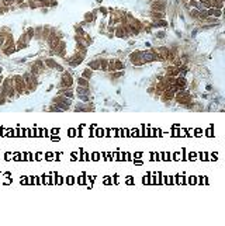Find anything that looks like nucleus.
<instances>
[{"label": "nucleus", "mask_w": 225, "mask_h": 226, "mask_svg": "<svg viewBox=\"0 0 225 226\" xmlns=\"http://www.w3.org/2000/svg\"><path fill=\"white\" fill-rule=\"evenodd\" d=\"M122 76V72L120 70V73H114V75H111V79H117V77H121Z\"/></svg>", "instance_id": "nucleus-32"}, {"label": "nucleus", "mask_w": 225, "mask_h": 226, "mask_svg": "<svg viewBox=\"0 0 225 226\" xmlns=\"http://www.w3.org/2000/svg\"><path fill=\"white\" fill-rule=\"evenodd\" d=\"M1 70H3V67H1V66H0V75H1Z\"/></svg>", "instance_id": "nucleus-36"}, {"label": "nucleus", "mask_w": 225, "mask_h": 226, "mask_svg": "<svg viewBox=\"0 0 225 226\" xmlns=\"http://www.w3.org/2000/svg\"><path fill=\"white\" fill-rule=\"evenodd\" d=\"M174 84L177 86L179 90H184V87H186V79L179 75V76H176V83H174Z\"/></svg>", "instance_id": "nucleus-10"}, {"label": "nucleus", "mask_w": 225, "mask_h": 226, "mask_svg": "<svg viewBox=\"0 0 225 226\" xmlns=\"http://www.w3.org/2000/svg\"><path fill=\"white\" fill-rule=\"evenodd\" d=\"M107 72H116V67H114V59H113V61H108Z\"/></svg>", "instance_id": "nucleus-26"}, {"label": "nucleus", "mask_w": 225, "mask_h": 226, "mask_svg": "<svg viewBox=\"0 0 225 226\" xmlns=\"http://www.w3.org/2000/svg\"><path fill=\"white\" fill-rule=\"evenodd\" d=\"M77 86H82V87H89V80L80 76V77L77 79Z\"/></svg>", "instance_id": "nucleus-19"}, {"label": "nucleus", "mask_w": 225, "mask_h": 226, "mask_svg": "<svg viewBox=\"0 0 225 226\" xmlns=\"http://www.w3.org/2000/svg\"><path fill=\"white\" fill-rule=\"evenodd\" d=\"M23 76V79L25 81V84H27V90H28V93H31V91H35V89H37V86H38V80H37V76H34L33 73H30V72H25L24 75H21Z\"/></svg>", "instance_id": "nucleus-2"}, {"label": "nucleus", "mask_w": 225, "mask_h": 226, "mask_svg": "<svg viewBox=\"0 0 225 226\" xmlns=\"http://www.w3.org/2000/svg\"><path fill=\"white\" fill-rule=\"evenodd\" d=\"M49 32H51V27H49V25H44V27H42V39H44V41H47Z\"/></svg>", "instance_id": "nucleus-16"}, {"label": "nucleus", "mask_w": 225, "mask_h": 226, "mask_svg": "<svg viewBox=\"0 0 225 226\" xmlns=\"http://www.w3.org/2000/svg\"><path fill=\"white\" fill-rule=\"evenodd\" d=\"M58 94H62V96L68 97V98H70V100H72V98L75 97V94H73V91L70 90V87H69V89H59Z\"/></svg>", "instance_id": "nucleus-11"}, {"label": "nucleus", "mask_w": 225, "mask_h": 226, "mask_svg": "<svg viewBox=\"0 0 225 226\" xmlns=\"http://www.w3.org/2000/svg\"><path fill=\"white\" fill-rule=\"evenodd\" d=\"M152 9H154L155 11H163V10H165V4H163L160 0H155V1L152 3Z\"/></svg>", "instance_id": "nucleus-12"}, {"label": "nucleus", "mask_w": 225, "mask_h": 226, "mask_svg": "<svg viewBox=\"0 0 225 226\" xmlns=\"http://www.w3.org/2000/svg\"><path fill=\"white\" fill-rule=\"evenodd\" d=\"M28 7L37 9V7H38V0H30V1H28Z\"/></svg>", "instance_id": "nucleus-28"}, {"label": "nucleus", "mask_w": 225, "mask_h": 226, "mask_svg": "<svg viewBox=\"0 0 225 226\" xmlns=\"http://www.w3.org/2000/svg\"><path fill=\"white\" fill-rule=\"evenodd\" d=\"M166 25H168V23L165 20H156L155 23L152 24V27H166Z\"/></svg>", "instance_id": "nucleus-22"}, {"label": "nucleus", "mask_w": 225, "mask_h": 226, "mask_svg": "<svg viewBox=\"0 0 225 226\" xmlns=\"http://www.w3.org/2000/svg\"><path fill=\"white\" fill-rule=\"evenodd\" d=\"M73 84V77L69 72H62V77H61V83H59V87L61 89H69Z\"/></svg>", "instance_id": "nucleus-5"}, {"label": "nucleus", "mask_w": 225, "mask_h": 226, "mask_svg": "<svg viewBox=\"0 0 225 226\" xmlns=\"http://www.w3.org/2000/svg\"><path fill=\"white\" fill-rule=\"evenodd\" d=\"M49 110H51V111H62V110H61L59 107H56L55 104H52L51 107H49Z\"/></svg>", "instance_id": "nucleus-31"}, {"label": "nucleus", "mask_w": 225, "mask_h": 226, "mask_svg": "<svg viewBox=\"0 0 225 226\" xmlns=\"http://www.w3.org/2000/svg\"><path fill=\"white\" fill-rule=\"evenodd\" d=\"M13 80H14V87H16V91H17V96L21 94H28V90H27V84L23 79L21 75H14L13 76Z\"/></svg>", "instance_id": "nucleus-1"}, {"label": "nucleus", "mask_w": 225, "mask_h": 226, "mask_svg": "<svg viewBox=\"0 0 225 226\" xmlns=\"http://www.w3.org/2000/svg\"><path fill=\"white\" fill-rule=\"evenodd\" d=\"M25 34H27V37H28V41H31V39H33V38H34V28H33V27H30V28H27V32H25Z\"/></svg>", "instance_id": "nucleus-24"}, {"label": "nucleus", "mask_w": 225, "mask_h": 226, "mask_svg": "<svg viewBox=\"0 0 225 226\" xmlns=\"http://www.w3.org/2000/svg\"><path fill=\"white\" fill-rule=\"evenodd\" d=\"M49 0H38V7H48Z\"/></svg>", "instance_id": "nucleus-27"}, {"label": "nucleus", "mask_w": 225, "mask_h": 226, "mask_svg": "<svg viewBox=\"0 0 225 226\" xmlns=\"http://www.w3.org/2000/svg\"><path fill=\"white\" fill-rule=\"evenodd\" d=\"M114 67H116V70H122L124 65H122L121 61H114Z\"/></svg>", "instance_id": "nucleus-25"}, {"label": "nucleus", "mask_w": 225, "mask_h": 226, "mask_svg": "<svg viewBox=\"0 0 225 226\" xmlns=\"http://www.w3.org/2000/svg\"><path fill=\"white\" fill-rule=\"evenodd\" d=\"M45 66H47V67H49V69H56L59 65L56 63L52 58H48V59H45Z\"/></svg>", "instance_id": "nucleus-14"}, {"label": "nucleus", "mask_w": 225, "mask_h": 226, "mask_svg": "<svg viewBox=\"0 0 225 226\" xmlns=\"http://www.w3.org/2000/svg\"><path fill=\"white\" fill-rule=\"evenodd\" d=\"M160 98H162L163 101H170V100L174 98V91L172 89H165L163 93H162V96H160Z\"/></svg>", "instance_id": "nucleus-7"}, {"label": "nucleus", "mask_w": 225, "mask_h": 226, "mask_svg": "<svg viewBox=\"0 0 225 226\" xmlns=\"http://www.w3.org/2000/svg\"><path fill=\"white\" fill-rule=\"evenodd\" d=\"M89 67L91 70H100V59H96V61H91L89 63Z\"/></svg>", "instance_id": "nucleus-15"}, {"label": "nucleus", "mask_w": 225, "mask_h": 226, "mask_svg": "<svg viewBox=\"0 0 225 226\" xmlns=\"http://www.w3.org/2000/svg\"><path fill=\"white\" fill-rule=\"evenodd\" d=\"M0 9H1V3H0Z\"/></svg>", "instance_id": "nucleus-37"}, {"label": "nucleus", "mask_w": 225, "mask_h": 226, "mask_svg": "<svg viewBox=\"0 0 225 226\" xmlns=\"http://www.w3.org/2000/svg\"><path fill=\"white\" fill-rule=\"evenodd\" d=\"M70 101H72V100L68 98V97L62 96V94H58V96L52 100V104H55L56 107H59V108L63 111V110H68L70 107Z\"/></svg>", "instance_id": "nucleus-3"}, {"label": "nucleus", "mask_w": 225, "mask_h": 226, "mask_svg": "<svg viewBox=\"0 0 225 226\" xmlns=\"http://www.w3.org/2000/svg\"><path fill=\"white\" fill-rule=\"evenodd\" d=\"M56 0H49V6H56Z\"/></svg>", "instance_id": "nucleus-33"}, {"label": "nucleus", "mask_w": 225, "mask_h": 226, "mask_svg": "<svg viewBox=\"0 0 225 226\" xmlns=\"http://www.w3.org/2000/svg\"><path fill=\"white\" fill-rule=\"evenodd\" d=\"M34 38L37 39H42V27H35L34 28Z\"/></svg>", "instance_id": "nucleus-18"}, {"label": "nucleus", "mask_w": 225, "mask_h": 226, "mask_svg": "<svg viewBox=\"0 0 225 226\" xmlns=\"http://www.w3.org/2000/svg\"><path fill=\"white\" fill-rule=\"evenodd\" d=\"M207 16L208 17H217V18H220V17L222 16V10L215 9V7H210V9L207 10Z\"/></svg>", "instance_id": "nucleus-9"}, {"label": "nucleus", "mask_w": 225, "mask_h": 226, "mask_svg": "<svg viewBox=\"0 0 225 226\" xmlns=\"http://www.w3.org/2000/svg\"><path fill=\"white\" fill-rule=\"evenodd\" d=\"M114 32H116V35H117L118 38H125V37H127V35H125V32H124L122 25H120V27H118V28H117V30H116Z\"/></svg>", "instance_id": "nucleus-20"}, {"label": "nucleus", "mask_w": 225, "mask_h": 226, "mask_svg": "<svg viewBox=\"0 0 225 226\" xmlns=\"http://www.w3.org/2000/svg\"><path fill=\"white\" fill-rule=\"evenodd\" d=\"M91 76H93V70H91L90 67L85 69V70H83V73H82V77H85V79H87V80H90V79H91Z\"/></svg>", "instance_id": "nucleus-17"}, {"label": "nucleus", "mask_w": 225, "mask_h": 226, "mask_svg": "<svg viewBox=\"0 0 225 226\" xmlns=\"http://www.w3.org/2000/svg\"><path fill=\"white\" fill-rule=\"evenodd\" d=\"M180 75V67H177V66H169V67H166V76H179Z\"/></svg>", "instance_id": "nucleus-8"}, {"label": "nucleus", "mask_w": 225, "mask_h": 226, "mask_svg": "<svg viewBox=\"0 0 225 226\" xmlns=\"http://www.w3.org/2000/svg\"><path fill=\"white\" fill-rule=\"evenodd\" d=\"M151 16L154 17V18H156V20H160V18L165 17V14H163V11H155V10H154Z\"/></svg>", "instance_id": "nucleus-23"}, {"label": "nucleus", "mask_w": 225, "mask_h": 226, "mask_svg": "<svg viewBox=\"0 0 225 226\" xmlns=\"http://www.w3.org/2000/svg\"><path fill=\"white\" fill-rule=\"evenodd\" d=\"M158 37H159V38H163V37H165V32H159Z\"/></svg>", "instance_id": "nucleus-35"}, {"label": "nucleus", "mask_w": 225, "mask_h": 226, "mask_svg": "<svg viewBox=\"0 0 225 226\" xmlns=\"http://www.w3.org/2000/svg\"><path fill=\"white\" fill-rule=\"evenodd\" d=\"M107 66H108V59H100V70L107 72Z\"/></svg>", "instance_id": "nucleus-21"}, {"label": "nucleus", "mask_w": 225, "mask_h": 226, "mask_svg": "<svg viewBox=\"0 0 225 226\" xmlns=\"http://www.w3.org/2000/svg\"><path fill=\"white\" fill-rule=\"evenodd\" d=\"M174 100L179 103V104H189L191 103V96L187 93V91H184V90H180V91H176L174 93Z\"/></svg>", "instance_id": "nucleus-4"}, {"label": "nucleus", "mask_w": 225, "mask_h": 226, "mask_svg": "<svg viewBox=\"0 0 225 226\" xmlns=\"http://www.w3.org/2000/svg\"><path fill=\"white\" fill-rule=\"evenodd\" d=\"M100 13H101V14H107V10H105L104 7H101V9H100Z\"/></svg>", "instance_id": "nucleus-34"}, {"label": "nucleus", "mask_w": 225, "mask_h": 226, "mask_svg": "<svg viewBox=\"0 0 225 226\" xmlns=\"http://www.w3.org/2000/svg\"><path fill=\"white\" fill-rule=\"evenodd\" d=\"M93 18H94V14H91V13H87L86 16H85V20H86V23H90V21H93Z\"/></svg>", "instance_id": "nucleus-29"}, {"label": "nucleus", "mask_w": 225, "mask_h": 226, "mask_svg": "<svg viewBox=\"0 0 225 226\" xmlns=\"http://www.w3.org/2000/svg\"><path fill=\"white\" fill-rule=\"evenodd\" d=\"M190 6H193V7H197V9H200V1H197V0H190Z\"/></svg>", "instance_id": "nucleus-30"}, {"label": "nucleus", "mask_w": 225, "mask_h": 226, "mask_svg": "<svg viewBox=\"0 0 225 226\" xmlns=\"http://www.w3.org/2000/svg\"><path fill=\"white\" fill-rule=\"evenodd\" d=\"M76 93H77V96H87V94L90 93V90H89V87H82V86H77V89H76Z\"/></svg>", "instance_id": "nucleus-13"}, {"label": "nucleus", "mask_w": 225, "mask_h": 226, "mask_svg": "<svg viewBox=\"0 0 225 226\" xmlns=\"http://www.w3.org/2000/svg\"><path fill=\"white\" fill-rule=\"evenodd\" d=\"M130 61H131V63L135 65V66L144 65L145 63V61H144V52H141V51L132 52V53L130 55Z\"/></svg>", "instance_id": "nucleus-6"}]
</instances>
